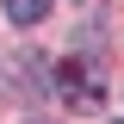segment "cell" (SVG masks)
Masks as SVG:
<instances>
[{
    "label": "cell",
    "mask_w": 124,
    "mask_h": 124,
    "mask_svg": "<svg viewBox=\"0 0 124 124\" xmlns=\"http://www.w3.org/2000/svg\"><path fill=\"white\" fill-rule=\"evenodd\" d=\"M44 13H50V0H6V19L13 25H37Z\"/></svg>",
    "instance_id": "obj_1"
},
{
    "label": "cell",
    "mask_w": 124,
    "mask_h": 124,
    "mask_svg": "<svg viewBox=\"0 0 124 124\" xmlns=\"http://www.w3.org/2000/svg\"><path fill=\"white\" fill-rule=\"evenodd\" d=\"M118 124H124V118H118Z\"/></svg>",
    "instance_id": "obj_2"
}]
</instances>
